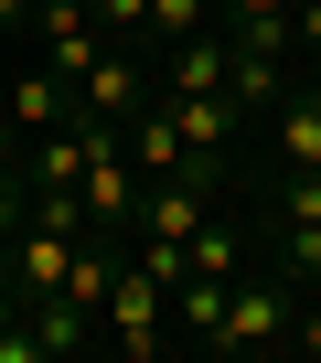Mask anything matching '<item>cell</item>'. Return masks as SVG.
<instances>
[{
  "label": "cell",
  "instance_id": "cell-1",
  "mask_svg": "<svg viewBox=\"0 0 321 363\" xmlns=\"http://www.w3.org/2000/svg\"><path fill=\"white\" fill-rule=\"evenodd\" d=\"M300 278L289 267H257V278H236L225 289V320H214V352H268V342H289V320H300Z\"/></svg>",
  "mask_w": 321,
  "mask_h": 363
},
{
  "label": "cell",
  "instance_id": "cell-2",
  "mask_svg": "<svg viewBox=\"0 0 321 363\" xmlns=\"http://www.w3.org/2000/svg\"><path fill=\"white\" fill-rule=\"evenodd\" d=\"M75 107H97V118H118V128H129V118L150 107V43H107V54L75 75Z\"/></svg>",
  "mask_w": 321,
  "mask_h": 363
},
{
  "label": "cell",
  "instance_id": "cell-3",
  "mask_svg": "<svg viewBox=\"0 0 321 363\" xmlns=\"http://www.w3.org/2000/svg\"><path fill=\"white\" fill-rule=\"evenodd\" d=\"M33 33H43V65H54L65 86H75V75L107 54V22L86 11V0H33Z\"/></svg>",
  "mask_w": 321,
  "mask_h": 363
},
{
  "label": "cell",
  "instance_id": "cell-4",
  "mask_svg": "<svg viewBox=\"0 0 321 363\" xmlns=\"http://www.w3.org/2000/svg\"><path fill=\"white\" fill-rule=\"evenodd\" d=\"M75 246H86V235H54V225H22V235H11V278H0V289H11L22 310H33V299H54V289L75 278Z\"/></svg>",
  "mask_w": 321,
  "mask_h": 363
},
{
  "label": "cell",
  "instance_id": "cell-5",
  "mask_svg": "<svg viewBox=\"0 0 321 363\" xmlns=\"http://www.w3.org/2000/svg\"><path fill=\"white\" fill-rule=\"evenodd\" d=\"M65 107H75V86H65L54 65H33V75H11V128H22V139H43V128H65Z\"/></svg>",
  "mask_w": 321,
  "mask_h": 363
},
{
  "label": "cell",
  "instance_id": "cell-6",
  "mask_svg": "<svg viewBox=\"0 0 321 363\" xmlns=\"http://www.w3.org/2000/svg\"><path fill=\"white\" fill-rule=\"evenodd\" d=\"M183 267H204V278H236V267H246V235H236V225L214 214V225H204V235L183 246Z\"/></svg>",
  "mask_w": 321,
  "mask_h": 363
},
{
  "label": "cell",
  "instance_id": "cell-7",
  "mask_svg": "<svg viewBox=\"0 0 321 363\" xmlns=\"http://www.w3.org/2000/svg\"><path fill=\"white\" fill-rule=\"evenodd\" d=\"M204 22H214V0H150V43H183Z\"/></svg>",
  "mask_w": 321,
  "mask_h": 363
},
{
  "label": "cell",
  "instance_id": "cell-8",
  "mask_svg": "<svg viewBox=\"0 0 321 363\" xmlns=\"http://www.w3.org/2000/svg\"><path fill=\"white\" fill-rule=\"evenodd\" d=\"M22 160H33V139H22L11 118H0V171H22Z\"/></svg>",
  "mask_w": 321,
  "mask_h": 363
}]
</instances>
